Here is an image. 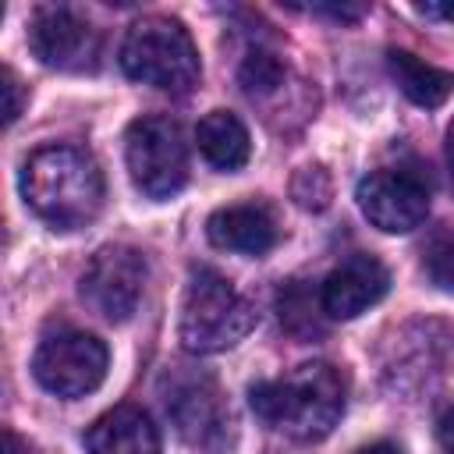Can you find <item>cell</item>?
I'll return each instance as SVG.
<instances>
[{"label":"cell","mask_w":454,"mask_h":454,"mask_svg":"<svg viewBox=\"0 0 454 454\" xmlns=\"http://www.w3.org/2000/svg\"><path fill=\"white\" fill-rule=\"evenodd\" d=\"M195 142H199V153L206 156V163L223 174L241 170L252 156L248 128L231 110H209L195 128Z\"/></svg>","instance_id":"cell-14"},{"label":"cell","mask_w":454,"mask_h":454,"mask_svg":"<svg viewBox=\"0 0 454 454\" xmlns=\"http://www.w3.org/2000/svg\"><path fill=\"white\" fill-rule=\"evenodd\" d=\"M167 415L177 436L199 454H231L238 440L234 411L216 383V376L188 365H174L160 380Z\"/></svg>","instance_id":"cell-5"},{"label":"cell","mask_w":454,"mask_h":454,"mask_svg":"<svg viewBox=\"0 0 454 454\" xmlns=\"http://www.w3.org/2000/svg\"><path fill=\"white\" fill-rule=\"evenodd\" d=\"M419 14L426 18H443V21H454V4H415Z\"/></svg>","instance_id":"cell-21"},{"label":"cell","mask_w":454,"mask_h":454,"mask_svg":"<svg viewBox=\"0 0 454 454\" xmlns=\"http://www.w3.org/2000/svg\"><path fill=\"white\" fill-rule=\"evenodd\" d=\"M206 238L209 245L238 255H266L277 245V220L266 206L259 202H238L223 206L206 220Z\"/></svg>","instance_id":"cell-12"},{"label":"cell","mask_w":454,"mask_h":454,"mask_svg":"<svg viewBox=\"0 0 454 454\" xmlns=\"http://www.w3.org/2000/svg\"><path fill=\"white\" fill-rule=\"evenodd\" d=\"M440 443H443L447 450H454V408L440 419Z\"/></svg>","instance_id":"cell-22"},{"label":"cell","mask_w":454,"mask_h":454,"mask_svg":"<svg viewBox=\"0 0 454 454\" xmlns=\"http://www.w3.org/2000/svg\"><path fill=\"white\" fill-rule=\"evenodd\" d=\"M355 199L372 227L387 234H408L429 216V177L419 163L376 167L358 181Z\"/></svg>","instance_id":"cell-7"},{"label":"cell","mask_w":454,"mask_h":454,"mask_svg":"<svg viewBox=\"0 0 454 454\" xmlns=\"http://www.w3.org/2000/svg\"><path fill=\"white\" fill-rule=\"evenodd\" d=\"M238 82L248 96H270L284 85V60L277 53L255 46V50L245 53V60L238 67Z\"/></svg>","instance_id":"cell-17"},{"label":"cell","mask_w":454,"mask_h":454,"mask_svg":"<svg viewBox=\"0 0 454 454\" xmlns=\"http://www.w3.org/2000/svg\"><path fill=\"white\" fill-rule=\"evenodd\" d=\"M390 291V273L376 255H348L340 266H333L326 273V280L319 284V298H323V312L330 319H355L365 309H372L383 294Z\"/></svg>","instance_id":"cell-11"},{"label":"cell","mask_w":454,"mask_h":454,"mask_svg":"<svg viewBox=\"0 0 454 454\" xmlns=\"http://www.w3.org/2000/svg\"><path fill=\"white\" fill-rule=\"evenodd\" d=\"M387 71L397 82V89L415 103V106H440L454 92V74L408 53V50H387Z\"/></svg>","instance_id":"cell-15"},{"label":"cell","mask_w":454,"mask_h":454,"mask_svg":"<svg viewBox=\"0 0 454 454\" xmlns=\"http://www.w3.org/2000/svg\"><path fill=\"white\" fill-rule=\"evenodd\" d=\"M110 351L99 337L82 330H60L46 337L32 355V376L46 394L85 397L106 380Z\"/></svg>","instance_id":"cell-8"},{"label":"cell","mask_w":454,"mask_h":454,"mask_svg":"<svg viewBox=\"0 0 454 454\" xmlns=\"http://www.w3.org/2000/svg\"><path fill=\"white\" fill-rule=\"evenodd\" d=\"M248 404L270 429L316 443L330 436L344 415V380L326 362H305L280 380L252 383Z\"/></svg>","instance_id":"cell-2"},{"label":"cell","mask_w":454,"mask_h":454,"mask_svg":"<svg viewBox=\"0 0 454 454\" xmlns=\"http://www.w3.org/2000/svg\"><path fill=\"white\" fill-rule=\"evenodd\" d=\"M124 163L131 184L145 199H170L188 181V145L181 124L163 114H145L128 124L124 135Z\"/></svg>","instance_id":"cell-6"},{"label":"cell","mask_w":454,"mask_h":454,"mask_svg":"<svg viewBox=\"0 0 454 454\" xmlns=\"http://www.w3.org/2000/svg\"><path fill=\"white\" fill-rule=\"evenodd\" d=\"M4 121L7 124H14L18 121V114H21V85H18V78H14V71L11 67H4Z\"/></svg>","instance_id":"cell-20"},{"label":"cell","mask_w":454,"mask_h":454,"mask_svg":"<svg viewBox=\"0 0 454 454\" xmlns=\"http://www.w3.org/2000/svg\"><path fill=\"white\" fill-rule=\"evenodd\" d=\"M121 71L131 82L184 96L199 85L202 78V64H199V50L188 35V28L174 18L163 14H149L131 21V28L121 39Z\"/></svg>","instance_id":"cell-3"},{"label":"cell","mask_w":454,"mask_h":454,"mask_svg":"<svg viewBox=\"0 0 454 454\" xmlns=\"http://www.w3.org/2000/svg\"><path fill=\"white\" fill-rule=\"evenodd\" d=\"M4 440H7V454H18V450H21V443H18V436H14L11 429L4 433Z\"/></svg>","instance_id":"cell-25"},{"label":"cell","mask_w":454,"mask_h":454,"mask_svg":"<svg viewBox=\"0 0 454 454\" xmlns=\"http://www.w3.org/2000/svg\"><path fill=\"white\" fill-rule=\"evenodd\" d=\"M447 167H450V184H454V121L447 128Z\"/></svg>","instance_id":"cell-24"},{"label":"cell","mask_w":454,"mask_h":454,"mask_svg":"<svg viewBox=\"0 0 454 454\" xmlns=\"http://www.w3.org/2000/svg\"><path fill=\"white\" fill-rule=\"evenodd\" d=\"M145 259L142 252H135L131 245H103L82 280H78V291L82 298L110 323H124L135 316L138 301H142V291H145Z\"/></svg>","instance_id":"cell-9"},{"label":"cell","mask_w":454,"mask_h":454,"mask_svg":"<svg viewBox=\"0 0 454 454\" xmlns=\"http://www.w3.org/2000/svg\"><path fill=\"white\" fill-rule=\"evenodd\" d=\"M291 199L301 209H326L333 199V181L323 167H301L291 181Z\"/></svg>","instance_id":"cell-19"},{"label":"cell","mask_w":454,"mask_h":454,"mask_svg":"<svg viewBox=\"0 0 454 454\" xmlns=\"http://www.w3.org/2000/svg\"><path fill=\"white\" fill-rule=\"evenodd\" d=\"M358 454H401V447H397V443H387V440H380V443H369V447H362Z\"/></svg>","instance_id":"cell-23"},{"label":"cell","mask_w":454,"mask_h":454,"mask_svg":"<svg viewBox=\"0 0 454 454\" xmlns=\"http://www.w3.org/2000/svg\"><path fill=\"white\" fill-rule=\"evenodd\" d=\"M89 454H160V433L153 419L135 404H117L85 433Z\"/></svg>","instance_id":"cell-13"},{"label":"cell","mask_w":454,"mask_h":454,"mask_svg":"<svg viewBox=\"0 0 454 454\" xmlns=\"http://www.w3.org/2000/svg\"><path fill=\"white\" fill-rule=\"evenodd\" d=\"M323 298L312 301L309 287L301 280H291L284 291H280V323L294 333V337H316L323 330ZM326 316V312H323Z\"/></svg>","instance_id":"cell-16"},{"label":"cell","mask_w":454,"mask_h":454,"mask_svg":"<svg viewBox=\"0 0 454 454\" xmlns=\"http://www.w3.org/2000/svg\"><path fill=\"white\" fill-rule=\"evenodd\" d=\"M422 266H426V277H429L433 287L454 294V227L440 231V234L426 245Z\"/></svg>","instance_id":"cell-18"},{"label":"cell","mask_w":454,"mask_h":454,"mask_svg":"<svg viewBox=\"0 0 454 454\" xmlns=\"http://www.w3.org/2000/svg\"><path fill=\"white\" fill-rule=\"evenodd\" d=\"M255 326V309L248 298L216 270L195 266L181 301L177 337L192 355H216L234 348Z\"/></svg>","instance_id":"cell-4"},{"label":"cell","mask_w":454,"mask_h":454,"mask_svg":"<svg viewBox=\"0 0 454 454\" xmlns=\"http://www.w3.org/2000/svg\"><path fill=\"white\" fill-rule=\"evenodd\" d=\"M28 50L39 57V64L57 71H82L96 64L99 35L96 28L74 14L71 7L46 4L28 21Z\"/></svg>","instance_id":"cell-10"},{"label":"cell","mask_w":454,"mask_h":454,"mask_svg":"<svg viewBox=\"0 0 454 454\" xmlns=\"http://www.w3.org/2000/svg\"><path fill=\"white\" fill-rule=\"evenodd\" d=\"M21 195L53 231H78L103 206V170L78 145H43L21 167Z\"/></svg>","instance_id":"cell-1"}]
</instances>
